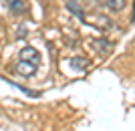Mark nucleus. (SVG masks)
<instances>
[{
	"mask_svg": "<svg viewBox=\"0 0 135 131\" xmlns=\"http://www.w3.org/2000/svg\"><path fill=\"white\" fill-rule=\"evenodd\" d=\"M18 59H22V61H28V63L36 65V67L40 65V52L36 51L34 46H30V45L22 46V48L18 51Z\"/></svg>",
	"mask_w": 135,
	"mask_h": 131,
	"instance_id": "1",
	"label": "nucleus"
},
{
	"mask_svg": "<svg viewBox=\"0 0 135 131\" xmlns=\"http://www.w3.org/2000/svg\"><path fill=\"white\" fill-rule=\"evenodd\" d=\"M91 46L95 48L99 55H109L111 52V48H113V42L111 40H107V38H91Z\"/></svg>",
	"mask_w": 135,
	"mask_h": 131,
	"instance_id": "2",
	"label": "nucleus"
},
{
	"mask_svg": "<svg viewBox=\"0 0 135 131\" xmlns=\"http://www.w3.org/2000/svg\"><path fill=\"white\" fill-rule=\"evenodd\" d=\"M36 71H38V67H36V65L28 63V61H22V59H18V63H16V73L20 75V77H32Z\"/></svg>",
	"mask_w": 135,
	"mask_h": 131,
	"instance_id": "3",
	"label": "nucleus"
},
{
	"mask_svg": "<svg viewBox=\"0 0 135 131\" xmlns=\"http://www.w3.org/2000/svg\"><path fill=\"white\" fill-rule=\"evenodd\" d=\"M6 6H8V12H10L12 16H22L24 12H26V2L24 0H8Z\"/></svg>",
	"mask_w": 135,
	"mask_h": 131,
	"instance_id": "4",
	"label": "nucleus"
},
{
	"mask_svg": "<svg viewBox=\"0 0 135 131\" xmlns=\"http://www.w3.org/2000/svg\"><path fill=\"white\" fill-rule=\"evenodd\" d=\"M69 65H71L73 71H85L91 63L87 57H73V59H69Z\"/></svg>",
	"mask_w": 135,
	"mask_h": 131,
	"instance_id": "5",
	"label": "nucleus"
},
{
	"mask_svg": "<svg viewBox=\"0 0 135 131\" xmlns=\"http://www.w3.org/2000/svg\"><path fill=\"white\" fill-rule=\"evenodd\" d=\"M101 4L111 12H121L125 6H127V2H125V0H101Z\"/></svg>",
	"mask_w": 135,
	"mask_h": 131,
	"instance_id": "6",
	"label": "nucleus"
},
{
	"mask_svg": "<svg viewBox=\"0 0 135 131\" xmlns=\"http://www.w3.org/2000/svg\"><path fill=\"white\" fill-rule=\"evenodd\" d=\"M67 8L73 12L75 16H79V20H83V22H85V10H83V6H81L79 0H69V2H67Z\"/></svg>",
	"mask_w": 135,
	"mask_h": 131,
	"instance_id": "7",
	"label": "nucleus"
},
{
	"mask_svg": "<svg viewBox=\"0 0 135 131\" xmlns=\"http://www.w3.org/2000/svg\"><path fill=\"white\" fill-rule=\"evenodd\" d=\"M26 34H28L26 26H18V34H16V38H22V36H26Z\"/></svg>",
	"mask_w": 135,
	"mask_h": 131,
	"instance_id": "8",
	"label": "nucleus"
}]
</instances>
